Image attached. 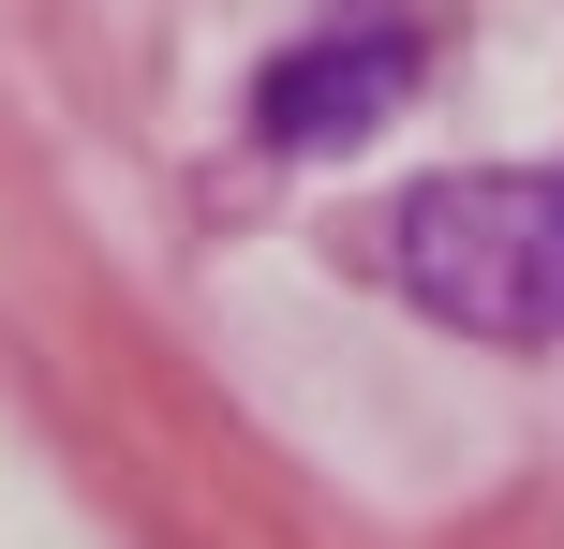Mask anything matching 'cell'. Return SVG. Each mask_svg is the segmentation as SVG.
<instances>
[{"label": "cell", "instance_id": "2", "mask_svg": "<svg viewBox=\"0 0 564 549\" xmlns=\"http://www.w3.org/2000/svg\"><path fill=\"white\" fill-rule=\"evenodd\" d=\"M416 30L401 15H327L312 45H282L268 75H253V134L268 149H357V134H387V105L416 89Z\"/></svg>", "mask_w": 564, "mask_h": 549}, {"label": "cell", "instance_id": "1", "mask_svg": "<svg viewBox=\"0 0 564 549\" xmlns=\"http://www.w3.org/2000/svg\"><path fill=\"white\" fill-rule=\"evenodd\" d=\"M371 283L460 342H564V164H460L357 223Z\"/></svg>", "mask_w": 564, "mask_h": 549}]
</instances>
